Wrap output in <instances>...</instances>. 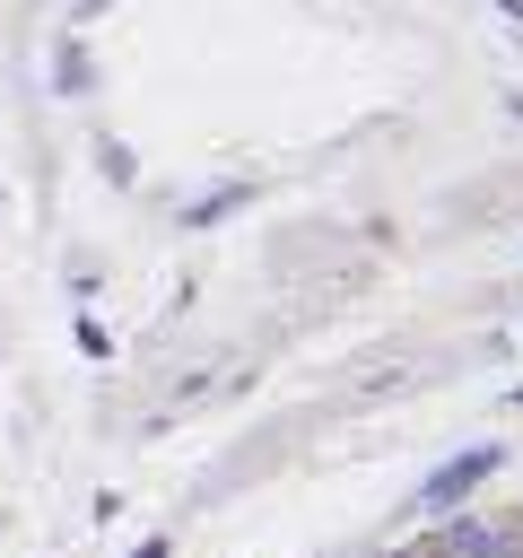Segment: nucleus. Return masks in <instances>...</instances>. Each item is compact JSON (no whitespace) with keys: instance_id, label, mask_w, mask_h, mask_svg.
Instances as JSON below:
<instances>
[]
</instances>
